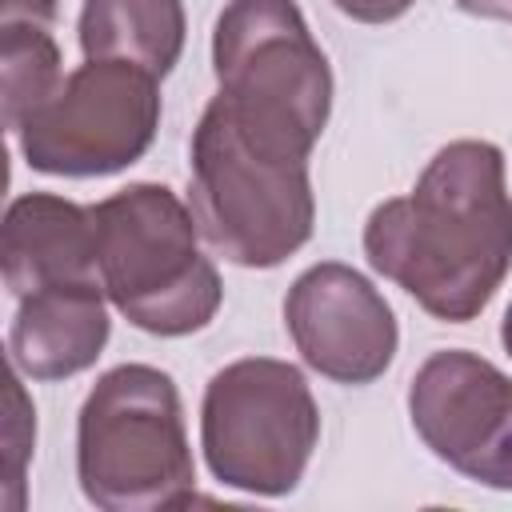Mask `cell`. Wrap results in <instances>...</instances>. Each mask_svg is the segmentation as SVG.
Masks as SVG:
<instances>
[{
  "mask_svg": "<svg viewBox=\"0 0 512 512\" xmlns=\"http://www.w3.org/2000/svg\"><path fill=\"white\" fill-rule=\"evenodd\" d=\"M364 256L428 316L448 324L476 320L512 272L504 152L492 140L444 144L408 196L372 208Z\"/></svg>",
  "mask_w": 512,
  "mask_h": 512,
  "instance_id": "cell-1",
  "label": "cell"
},
{
  "mask_svg": "<svg viewBox=\"0 0 512 512\" xmlns=\"http://www.w3.org/2000/svg\"><path fill=\"white\" fill-rule=\"evenodd\" d=\"M216 100L264 152L308 160L332 116V68L296 0H228L212 28Z\"/></svg>",
  "mask_w": 512,
  "mask_h": 512,
  "instance_id": "cell-2",
  "label": "cell"
},
{
  "mask_svg": "<svg viewBox=\"0 0 512 512\" xmlns=\"http://www.w3.org/2000/svg\"><path fill=\"white\" fill-rule=\"evenodd\" d=\"M96 264L112 308L148 336H188L224 300L216 264L200 252V224L168 184H128L96 204Z\"/></svg>",
  "mask_w": 512,
  "mask_h": 512,
  "instance_id": "cell-3",
  "label": "cell"
},
{
  "mask_svg": "<svg viewBox=\"0 0 512 512\" xmlns=\"http://www.w3.org/2000/svg\"><path fill=\"white\" fill-rule=\"evenodd\" d=\"M76 480L104 512H156L196 500L184 404L152 364L108 368L80 404Z\"/></svg>",
  "mask_w": 512,
  "mask_h": 512,
  "instance_id": "cell-4",
  "label": "cell"
},
{
  "mask_svg": "<svg viewBox=\"0 0 512 512\" xmlns=\"http://www.w3.org/2000/svg\"><path fill=\"white\" fill-rule=\"evenodd\" d=\"M192 216L212 252L240 268H276L296 256L316 228L308 160L256 148L212 96L188 148Z\"/></svg>",
  "mask_w": 512,
  "mask_h": 512,
  "instance_id": "cell-5",
  "label": "cell"
},
{
  "mask_svg": "<svg viewBox=\"0 0 512 512\" xmlns=\"http://www.w3.org/2000/svg\"><path fill=\"white\" fill-rule=\"evenodd\" d=\"M316 444L320 408L296 364L244 356L208 380L200 400V448L224 488L288 496L300 488Z\"/></svg>",
  "mask_w": 512,
  "mask_h": 512,
  "instance_id": "cell-6",
  "label": "cell"
},
{
  "mask_svg": "<svg viewBox=\"0 0 512 512\" xmlns=\"http://www.w3.org/2000/svg\"><path fill=\"white\" fill-rule=\"evenodd\" d=\"M160 128V76L128 60H84L32 108L16 136L32 172L112 176L132 168Z\"/></svg>",
  "mask_w": 512,
  "mask_h": 512,
  "instance_id": "cell-7",
  "label": "cell"
},
{
  "mask_svg": "<svg viewBox=\"0 0 512 512\" xmlns=\"http://www.w3.org/2000/svg\"><path fill=\"white\" fill-rule=\"evenodd\" d=\"M408 416L452 472L512 492V376L492 360L464 348L432 352L408 384Z\"/></svg>",
  "mask_w": 512,
  "mask_h": 512,
  "instance_id": "cell-8",
  "label": "cell"
},
{
  "mask_svg": "<svg viewBox=\"0 0 512 512\" xmlns=\"http://www.w3.org/2000/svg\"><path fill=\"white\" fill-rule=\"evenodd\" d=\"M284 324L300 360L336 384H372L400 348L384 292L340 260L304 268L284 296Z\"/></svg>",
  "mask_w": 512,
  "mask_h": 512,
  "instance_id": "cell-9",
  "label": "cell"
},
{
  "mask_svg": "<svg viewBox=\"0 0 512 512\" xmlns=\"http://www.w3.org/2000/svg\"><path fill=\"white\" fill-rule=\"evenodd\" d=\"M0 264L16 300L56 284L100 280L92 208L56 192L16 196L0 228Z\"/></svg>",
  "mask_w": 512,
  "mask_h": 512,
  "instance_id": "cell-10",
  "label": "cell"
},
{
  "mask_svg": "<svg viewBox=\"0 0 512 512\" xmlns=\"http://www.w3.org/2000/svg\"><path fill=\"white\" fill-rule=\"evenodd\" d=\"M108 292L100 280L56 284L20 296L8 332L12 368L32 380H68L92 368L108 344Z\"/></svg>",
  "mask_w": 512,
  "mask_h": 512,
  "instance_id": "cell-11",
  "label": "cell"
},
{
  "mask_svg": "<svg viewBox=\"0 0 512 512\" xmlns=\"http://www.w3.org/2000/svg\"><path fill=\"white\" fill-rule=\"evenodd\" d=\"M84 60H128L152 76H168L184 52L188 16L180 0H84Z\"/></svg>",
  "mask_w": 512,
  "mask_h": 512,
  "instance_id": "cell-12",
  "label": "cell"
},
{
  "mask_svg": "<svg viewBox=\"0 0 512 512\" xmlns=\"http://www.w3.org/2000/svg\"><path fill=\"white\" fill-rule=\"evenodd\" d=\"M0 76H4V128L16 132L20 120L40 108L64 80L60 48L44 24L4 20L0 28Z\"/></svg>",
  "mask_w": 512,
  "mask_h": 512,
  "instance_id": "cell-13",
  "label": "cell"
},
{
  "mask_svg": "<svg viewBox=\"0 0 512 512\" xmlns=\"http://www.w3.org/2000/svg\"><path fill=\"white\" fill-rule=\"evenodd\" d=\"M20 368H12V376H8V400H12V416H8V432H4V440H8V496H4V504L12 508V512H20L24 508V460H28V452H32V440H36V412H32V404H28V396H24V384H20Z\"/></svg>",
  "mask_w": 512,
  "mask_h": 512,
  "instance_id": "cell-14",
  "label": "cell"
},
{
  "mask_svg": "<svg viewBox=\"0 0 512 512\" xmlns=\"http://www.w3.org/2000/svg\"><path fill=\"white\" fill-rule=\"evenodd\" d=\"M344 16L360 20V24H392L400 20L416 0H332Z\"/></svg>",
  "mask_w": 512,
  "mask_h": 512,
  "instance_id": "cell-15",
  "label": "cell"
},
{
  "mask_svg": "<svg viewBox=\"0 0 512 512\" xmlns=\"http://www.w3.org/2000/svg\"><path fill=\"white\" fill-rule=\"evenodd\" d=\"M4 20H28V24H52L56 0H4Z\"/></svg>",
  "mask_w": 512,
  "mask_h": 512,
  "instance_id": "cell-16",
  "label": "cell"
},
{
  "mask_svg": "<svg viewBox=\"0 0 512 512\" xmlns=\"http://www.w3.org/2000/svg\"><path fill=\"white\" fill-rule=\"evenodd\" d=\"M460 12L484 16V20H512V0H456Z\"/></svg>",
  "mask_w": 512,
  "mask_h": 512,
  "instance_id": "cell-17",
  "label": "cell"
},
{
  "mask_svg": "<svg viewBox=\"0 0 512 512\" xmlns=\"http://www.w3.org/2000/svg\"><path fill=\"white\" fill-rule=\"evenodd\" d=\"M500 340H504V352L512 356V304H508V312H504V324H500Z\"/></svg>",
  "mask_w": 512,
  "mask_h": 512,
  "instance_id": "cell-18",
  "label": "cell"
}]
</instances>
